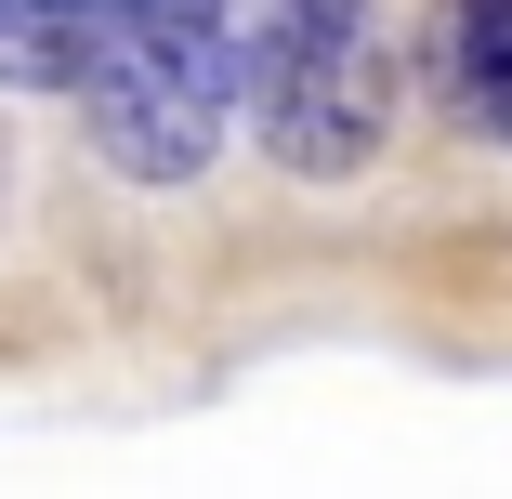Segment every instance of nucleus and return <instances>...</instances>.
<instances>
[{
	"label": "nucleus",
	"instance_id": "1",
	"mask_svg": "<svg viewBox=\"0 0 512 499\" xmlns=\"http://www.w3.org/2000/svg\"><path fill=\"white\" fill-rule=\"evenodd\" d=\"M92 92V145H106L132 184H197L237 132V27L224 0H145L119 40L79 53Z\"/></svg>",
	"mask_w": 512,
	"mask_h": 499
},
{
	"label": "nucleus",
	"instance_id": "2",
	"mask_svg": "<svg viewBox=\"0 0 512 499\" xmlns=\"http://www.w3.org/2000/svg\"><path fill=\"white\" fill-rule=\"evenodd\" d=\"M237 106H250V132L276 145V171H355V158L381 145V119H394V66H381V40H368V14H355V27L316 40V53L250 66Z\"/></svg>",
	"mask_w": 512,
	"mask_h": 499
},
{
	"label": "nucleus",
	"instance_id": "3",
	"mask_svg": "<svg viewBox=\"0 0 512 499\" xmlns=\"http://www.w3.org/2000/svg\"><path fill=\"white\" fill-rule=\"evenodd\" d=\"M447 92L473 132L512 145V0H447Z\"/></svg>",
	"mask_w": 512,
	"mask_h": 499
},
{
	"label": "nucleus",
	"instance_id": "4",
	"mask_svg": "<svg viewBox=\"0 0 512 499\" xmlns=\"http://www.w3.org/2000/svg\"><path fill=\"white\" fill-rule=\"evenodd\" d=\"M368 14V0H224V27H237V79L250 66H289V53H316Z\"/></svg>",
	"mask_w": 512,
	"mask_h": 499
},
{
	"label": "nucleus",
	"instance_id": "5",
	"mask_svg": "<svg viewBox=\"0 0 512 499\" xmlns=\"http://www.w3.org/2000/svg\"><path fill=\"white\" fill-rule=\"evenodd\" d=\"M0 79L79 92V14H66V0H0Z\"/></svg>",
	"mask_w": 512,
	"mask_h": 499
},
{
	"label": "nucleus",
	"instance_id": "6",
	"mask_svg": "<svg viewBox=\"0 0 512 499\" xmlns=\"http://www.w3.org/2000/svg\"><path fill=\"white\" fill-rule=\"evenodd\" d=\"M66 14H79V53H92V40H119V27L145 14V0H66Z\"/></svg>",
	"mask_w": 512,
	"mask_h": 499
}]
</instances>
